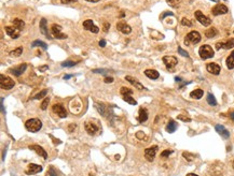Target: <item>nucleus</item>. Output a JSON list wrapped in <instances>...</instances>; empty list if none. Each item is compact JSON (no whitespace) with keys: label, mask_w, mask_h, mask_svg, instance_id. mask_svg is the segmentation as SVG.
<instances>
[{"label":"nucleus","mask_w":234,"mask_h":176,"mask_svg":"<svg viewBox=\"0 0 234 176\" xmlns=\"http://www.w3.org/2000/svg\"><path fill=\"white\" fill-rule=\"evenodd\" d=\"M25 128L30 132H38L42 128L41 120L38 118H30L25 123Z\"/></svg>","instance_id":"obj_1"},{"label":"nucleus","mask_w":234,"mask_h":176,"mask_svg":"<svg viewBox=\"0 0 234 176\" xmlns=\"http://www.w3.org/2000/svg\"><path fill=\"white\" fill-rule=\"evenodd\" d=\"M198 55H200V57L203 59V60H206V59H209V58H211V57H214L215 53H214V49L211 45L205 44V45H202L200 47V49H198Z\"/></svg>","instance_id":"obj_2"},{"label":"nucleus","mask_w":234,"mask_h":176,"mask_svg":"<svg viewBox=\"0 0 234 176\" xmlns=\"http://www.w3.org/2000/svg\"><path fill=\"white\" fill-rule=\"evenodd\" d=\"M84 127H85V131L90 135L97 134L100 130L99 125L97 124V121H94V120H88V121H85Z\"/></svg>","instance_id":"obj_3"},{"label":"nucleus","mask_w":234,"mask_h":176,"mask_svg":"<svg viewBox=\"0 0 234 176\" xmlns=\"http://www.w3.org/2000/svg\"><path fill=\"white\" fill-rule=\"evenodd\" d=\"M201 34L198 31L193 30L189 32L185 38V44L186 45H190V44H198L201 41Z\"/></svg>","instance_id":"obj_4"},{"label":"nucleus","mask_w":234,"mask_h":176,"mask_svg":"<svg viewBox=\"0 0 234 176\" xmlns=\"http://www.w3.org/2000/svg\"><path fill=\"white\" fill-rule=\"evenodd\" d=\"M0 85H1V88H2V89L10 90L14 87L15 83H14V81H13L11 77L1 74V75H0Z\"/></svg>","instance_id":"obj_5"},{"label":"nucleus","mask_w":234,"mask_h":176,"mask_svg":"<svg viewBox=\"0 0 234 176\" xmlns=\"http://www.w3.org/2000/svg\"><path fill=\"white\" fill-rule=\"evenodd\" d=\"M163 62H164L167 70H173L177 66L178 59L175 56H164L163 57Z\"/></svg>","instance_id":"obj_6"},{"label":"nucleus","mask_w":234,"mask_h":176,"mask_svg":"<svg viewBox=\"0 0 234 176\" xmlns=\"http://www.w3.org/2000/svg\"><path fill=\"white\" fill-rule=\"evenodd\" d=\"M51 30H52V33H53V36H54V38L59 39V40H64V39L67 38L66 34L62 32V26L57 25V24H53V25L51 26Z\"/></svg>","instance_id":"obj_7"},{"label":"nucleus","mask_w":234,"mask_h":176,"mask_svg":"<svg viewBox=\"0 0 234 176\" xmlns=\"http://www.w3.org/2000/svg\"><path fill=\"white\" fill-rule=\"evenodd\" d=\"M194 16H195V18L198 19V22H200L201 24L203 26H205V27H207V26H209L211 24V19L209 17H207L206 15H204L203 13L201 12V11H195V13H194Z\"/></svg>","instance_id":"obj_8"},{"label":"nucleus","mask_w":234,"mask_h":176,"mask_svg":"<svg viewBox=\"0 0 234 176\" xmlns=\"http://www.w3.org/2000/svg\"><path fill=\"white\" fill-rule=\"evenodd\" d=\"M52 111L55 113V114L61 118H65L67 117V111L64 107V105L61 104V103H56L52 106Z\"/></svg>","instance_id":"obj_9"},{"label":"nucleus","mask_w":234,"mask_h":176,"mask_svg":"<svg viewBox=\"0 0 234 176\" xmlns=\"http://www.w3.org/2000/svg\"><path fill=\"white\" fill-rule=\"evenodd\" d=\"M228 12H229V9L226 8L224 4H221V3H218V4H216L213 9H211V13H213V15H215V16L226 14Z\"/></svg>","instance_id":"obj_10"},{"label":"nucleus","mask_w":234,"mask_h":176,"mask_svg":"<svg viewBox=\"0 0 234 176\" xmlns=\"http://www.w3.org/2000/svg\"><path fill=\"white\" fill-rule=\"evenodd\" d=\"M158 146L154 145V146H151V147L149 148H146L145 149V157H146V159L149 162H152V161L154 160V157H155V154H157L158 151Z\"/></svg>","instance_id":"obj_11"},{"label":"nucleus","mask_w":234,"mask_h":176,"mask_svg":"<svg viewBox=\"0 0 234 176\" xmlns=\"http://www.w3.org/2000/svg\"><path fill=\"white\" fill-rule=\"evenodd\" d=\"M5 32H7V34H8L9 37H11L12 39H17L18 37H20V34H21V30L18 28H16V27L7 26V27H5Z\"/></svg>","instance_id":"obj_12"},{"label":"nucleus","mask_w":234,"mask_h":176,"mask_svg":"<svg viewBox=\"0 0 234 176\" xmlns=\"http://www.w3.org/2000/svg\"><path fill=\"white\" fill-rule=\"evenodd\" d=\"M83 27H84V29H86V30L91 31L93 33H97L99 31V28L97 26L94 25L92 19H86V21L83 22Z\"/></svg>","instance_id":"obj_13"},{"label":"nucleus","mask_w":234,"mask_h":176,"mask_svg":"<svg viewBox=\"0 0 234 176\" xmlns=\"http://www.w3.org/2000/svg\"><path fill=\"white\" fill-rule=\"evenodd\" d=\"M234 47V39H229L226 42H218L216 44V49H230Z\"/></svg>","instance_id":"obj_14"},{"label":"nucleus","mask_w":234,"mask_h":176,"mask_svg":"<svg viewBox=\"0 0 234 176\" xmlns=\"http://www.w3.org/2000/svg\"><path fill=\"white\" fill-rule=\"evenodd\" d=\"M117 29H118L119 31H121L122 33H124V34H129V33L132 32L131 26L127 25V24L123 21L119 22V23L117 24Z\"/></svg>","instance_id":"obj_15"},{"label":"nucleus","mask_w":234,"mask_h":176,"mask_svg":"<svg viewBox=\"0 0 234 176\" xmlns=\"http://www.w3.org/2000/svg\"><path fill=\"white\" fill-rule=\"evenodd\" d=\"M42 171V166H38V164H35V163H30L26 170V174L27 175H33V174H37L39 172Z\"/></svg>","instance_id":"obj_16"},{"label":"nucleus","mask_w":234,"mask_h":176,"mask_svg":"<svg viewBox=\"0 0 234 176\" xmlns=\"http://www.w3.org/2000/svg\"><path fill=\"white\" fill-rule=\"evenodd\" d=\"M206 69H207V71L209 72L211 74H214V75H218L219 73H220V71H221V68H220V66L217 64H208L207 66H206Z\"/></svg>","instance_id":"obj_17"},{"label":"nucleus","mask_w":234,"mask_h":176,"mask_svg":"<svg viewBox=\"0 0 234 176\" xmlns=\"http://www.w3.org/2000/svg\"><path fill=\"white\" fill-rule=\"evenodd\" d=\"M26 69H27V64H20V66L11 69V73H12L13 75H15V76H20V75H22V74L25 72Z\"/></svg>","instance_id":"obj_18"},{"label":"nucleus","mask_w":234,"mask_h":176,"mask_svg":"<svg viewBox=\"0 0 234 176\" xmlns=\"http://www.w3.org/2000/svg\"><path fill=\"white\" fill-rule=\"evenodd\" d=\"M40 31H41V33H43L46 38L50 39V40L53 38V37H51V34H50V32H49V29H48V27H46V19L45 18H41V21H40Z\"/></svg>","instance_id":"obj_19"},{"label":"nucleus","mask_w":234,"mask_h":176,"mask_svg":"<svg viewBox=\"0 0 234 176\" xmlns=\"http://www.w3.org/2000/svg\"><path fill=\"white\" fill-rule=\"evenodd\" d=\"M29 148H30L31 151H36V153L38 154L40 157H42L43 159L48 158V154H46V151H44L41 146H39V145H30V146H29Z\"/></svg>","instance_id":"obj_20"},{"label":"nucleus","mask_w":234,"mask_h":176,"mask_svg":"<svg viewBox=\"0 0 234 176\" xmlns=\"http://www.w3.org/2000/svg\"><path fill=\"white\" fill-rule=\"evenodd\" d=\"M125 79H126V81H127V82H129V83H131V84L133 85V86L136 87V88H137V89H138V90L146 89V88H145V87L142 86V85L140 84V83H139L136 79H134V77H133V76H131V75H126V76H125Z\"/></svg>","instance_id":"obj_21"},{"label":"nucleus","mask_w":234,"mask_h":176,"mask_svg":"<svg viewBox=\"0 0 234 176\" xmlns=\"http://www.w3.org/2000/svg\"><path fill=\"white\" fill-rule=\"evenodd\" d=\"M215 129H216L217 132H218L219 134L221 135V136H222L223 139H229L230 133H229V131L226 130V128L223 127V126H221V125H216Z\"/></svg>","instance_id":"obj_22"},{"label":"nucleus","mask_w":234,"mask_h":176,"mask_svg":"<svg viewBox=\"0 0 234 176\" xmlns=\"http://www.w3.org/2000/svg\"><path fill=\"white\" fill-rule=\"evenodd\" d=\"M148 119V111L145 107H140L139 109V115H138V121L139 123H145Z\"/></svg>","instance_id":"obj_23"},{"label":"nucleus","mask_w":234,"mask_h":176,"mask_svg":"<svg viewBox=\"0 0 234 176\" xmlns=\"http://www.w3.org/2000/svg\"><path fill=\"white\" fill-rule=\"evenodd\" d=\"M145 75H146L147 77H149L150 79H159L160 73L157 71V70L147 69L146 71H145Z\"/></svg>","instance_id":"obj_24"},{"label":"nucleus","mask_w":234,"mask_h":176,"mask_svg":"<svg viewBox=\"0 0 234 176\" xmlns=\"http://www.w3.org/2000/svg\"><path fill=\"white\" fill-rule=\"evenodd\" d=\"M226 67H228V69L232 70L234 68V51L228 56V58L226 60Z\"/></svg>","instance_id":"obj_25"},{"label":"nucleus","mask_w":234,"mask_h":176,"mask_svg":"<svg viewBox=\"0 0 234 176\" xmlns=\"http://www.w3.org/2000/svg\"><path fill=\"white\" fill-rule=\"evenodd\" d=\"M177 127H178L177 123H175L174 120H170V123L167 124V126H166V131L168 133L175 132L176 129H177Z\"/></svg>","instance_id":"obj_26"},{"label":"nucleus","mask_w":234,"mask_h":176,"mask_svg":"<svg viewBox=\"0 0 234 176\" xmlns=\"http://www.w3.org/2000/svg\"><path fill=\"white\" fill-rule=\"evenodd\" d=\"M203 94H204V91L202 89H194L193 91H191L190 97L192 99H201V98L203 97Z\"/></svg>","instance_id":"obj_27"},{"label":"nucleus","mask_w":234,"mask_h":176,"mask_svg":"<svg viewBox=\"0 0 234 176\" xmlns=\"http://www.w3.org/2000/svg\"><path fill=\"white\" fill-rule=\"evenodd\" d=\"M217 34H218V30H217L216 28H208L207 30L205 31V36L206 38H208V39H211L214 38V37H216Z\"/></svg>","instance_id":"obj_28"},{"label":"nucleus","mask_w":234,"mask_h":176,"mask_svg":"<svg viewBox=\"0 0 234 176\" xmlns=\"http://www.w3.org/2000/svg\"><path fill=\"white\" fill-rule=\"evenodd\" d=\"M12 24L14 25V27L18 28L20 30H22V29L24 28V26H25V23L23 22V19H20V18H15V19H13Z\"/></svg>","instance_id":"obj_29"},{"label":"nucleus","mask_w":234,"mask_h":176,"mask_svg":"<svg viewBox=\"0 0 234 176\" xmlns=\"http://www.w3.org/2000/svg\"><path fill=\"white\" fill-rule=\"evenodd\" d=\"M206 99H207V103H208L209 105H211V106H216L217 105V100H216V98L214 97L213 94H211V92L207 94Z\"/></svg>","instance_id":"obj_30"},{"label":"nucleus","mask_w":234,"mask_h":176,"mask_svg":"<svg viewBox=\"0 0 234 176\" xmlns=\"http://www.w3.org/2000/svg\"><path fill=\"white\" fill-rule=\"evenodd\" d=\"M36 46H40V47H42V49H44V51L48 49V45H46L43 41H40V40H36V41H33V43H31V47H36Z\"/></svg>","instance_id":"obj_31"},{"label":"nucleus","mask_w":234,"mask_h":176,"mask_svg":"<svg viewBox=\"0 0 234 176\" xmlns=\"http://www.w3.org/2000/svg\"><path fill=\"white\" fill-rule=\"evenodd\" d=\"M123 100H124V101H126L127 103H129L131 105H136L137 104L136 100L134 99L133 97H131V94H126V96H123Z\"/></svg>","instance_id":"obj_32"},{"label":"nucleus","mask_w":234,"mask_h":176,"mask_svg":"<svg viewBox=\"0 0 234 176\" xmlns=\"http://www.w3.org/2000/svg\"><path fill=\"white\" fill-rule=\"evenodd\" d=\"M95 109L98 111V113H100L103 116H105L106 115V107L104 104H98V103H95Z\"/></svg>","instance_id":"obj_33"},{"label":"nucleus","mask_w":234,"mask_h":176,"mask_svg":"<svg viewBox=\"0 0 234 176\" xmlns=\"http://www.w3.org/2000/svg\"><path fill=\"white\" fill-rule=\"evenodd\" d=\"M22 53H23V47H17L16 49L11 52L10 55L11 56H14V57H18V56H21Z\"/></svg>","instance_id":"obj_34"},{"label":"nucleus","mask_w":234,"mask_h":176,"mask_svg":"<svg viewBox=\"0 0 234 176\" xmlns=\"http://www.w3.org/2000/svg\"><path fill=\"white\" fill-rule=\"evenodd\" d=\"M180 1H181V0H166L167 4L170 5V7H172V8H176V7H178L179 3H180Z\"/></svg>","instance_id":"obj_35"},{"label":"nucleus","mask_w":234,"mask_h":176,"mask_svg":"<svg viewBox=\"0 0 234 176\" xmlns=\"http://www.w3.org/2000/svg\"><path fill=\"white\" fill-rule=\"evenodd\" d=\"M46 94H48V90L46 89H44V90H42L41 92H39V94H37L35 97L33 98V99H36V100H39V99H42L43 97H45L46 96Z\"/></svg>","instance_id":"obj_36"},{"label":"nucleus","mask_w":234,"mask_h":176,"mask_svg":"<svg viewBox=\"0 0 234 176\" xmlns=\"http://www.w3.org/2000/svg\"><path fill=\"white\" fill-rule=\"evenodd\" d=\"M77 64V62L72 61V60H66V61L62 62V67H66V68H70V67H73Z\"/></svg>","instance_id":"obj_37"},{"label":"nucleus","mask_w":234,"mask_h":176,"mask_svg":"<svg viewBox=\"0 0 234 176\" xmlns=\"http://www.w3.org/2000/svg\"><path fill=\"white\" fill-rule=\"evenodd\" d=\"M120 92H121V94H123V96H126V94H133V90L129 89V88H127V87H122L121 90H120Z\"/></svg>","instance_id":"obj_38"},{"label":"nucleus","mask_w":234,"mask_h":176,"mask_svg":"<svg viewBox=\"0 0 234 176\" xmlns=\"http://www.w3.org/2000/svg\"><path fill=\"white\" fill-rule=\"evenodd\" d=\"M49 102H50V98L46 97L45 99L43 100V102L41 103V110H46L48 109V105H49Z\"/></svg>","instance_id":"obj_39"},{"label":"nucleus","mask_w":234,"mask_h":176,"mask_svg":"<svg viewBox=\"0 0 234 176\" xmlns=\"http://www.w3.org/2000/svg\"><path fill=\"white\" fill-rule=\"evenodd\" d=\"M181 25H183V26H188V27H191V26H192L193 24H192V22H191V21H189L188 18L183 17V19H181Z\"/></svg>","instance_id":"obj_40"},{"label":"nucleus","mask_w":234,"mask_h":176,"mask_svg":"<svg viewBox=\"0 0 234 176\" xmlns=\"http://www.w3.org/2000/svg\"><path fill=\"white\" fill-rule=\"evenodd\" d=\"M173 154V151H170V149H166V151H162V154H161V157L162 158H167V157H170V155Z\"/></svg>","instance_id":"obj_41"},{"label":"nucleus","mask_w":234,"mask_h":176,"mask_svg":"<svg viewBox=\"0 0 234 176\" xmlns=\"http://www.w3.org/2000/svg\"><path fill=\"white\" fill-rule=\"evenodd\" d=\"M183 156L185 157V159H187L188 161H192L193 159H194V156L191 155V154H189V153H186V151L183 154Z\"/></svg>","instance_id":"obj_42"},{"label":"nucleus","mask_w":234,"mask_h":176,"mask_svg":"<svg viewBox=\"0 0 234 176\" xmlns=\"http://www.w3.org/2000/svg\"><path fill=\"white\" fill-rule=\"evenodd\" d=\"M48 176H58V175H57V172L55 171V169L51 166L50 170L48 171Z\"/></svg>","instance_id":"obj_43"},{"label":"nucleus","mask_w":234,"mask_h":176,"mask_svg":"<svg viewBox=\"0 0 234 176\" xmlns=\"http://www.w3.org/2000/svg\"><path fill=\"white\" fill-rule=\"evenodd\" d=\"M92 72H94V73L106 74V73H108V70H105V69H94V70H92Z\"/></svg>","instance_id":"obj_44"},{"label":"nucleus","mask_w":234,"mask_h":176,"mask_svg":"<svg viewBox=\"0 0 234 176\" xmlns=\"http://www.w3.org/2000/svg\"><path fill=\"white\" fill-rule=\"evenodd\" d=\"M178 53H179L180 55H181V56H183V57H189V54L187 53V52H186V51H183V49H181L180 46H179V47H178Z\"/></svg>","instance_id":"obj_45"},{"label":"nucleus","mask_w":234,"mask_h":176,"mask_svg":"<svg viewBox=\"0 0 234 176\" xmlns=\"http://www.w3.org/2000/svg\"><path fill=\"white\" fill-rule=\"evenodd\" d=\"M178 119H180V120H183V121H191V118H189V117H185V116H183V115H179L178 116Z\"/></svg>","instance_id":"obj_46"},{"label":"nucleus","mask_w":234,"mask_h":176,"mask_svg":"<svg viewBox=\"0 0 234 176\" xmlns=\"http://www.w3.org/2000/svg\"><path fill=\"white\" fill-rule=\"evenodd\" d=\"M78 0H62V3L64 4H68V3H73V2H77Z\"/></svg>","instance_id":"obj_47"},{"label":"nucleus","mask_w":234,"mask_h":176,"mask_svg":"<svg viewBox=\"0 0 234 176\" xmlns=\"http://www.w3.org/2000/svg\"><path fill=\"white\" fill-rule=\"evenodd\" d=\"M109 28H110V24H109V23H104V29H103V30L105 31V32H107Z\"/></svg>","instance_id":"obj_48"},{"label":"nucleus","mask_w":234,"mask_h":176,"mask_svg":"<svg viewBox=\"0 0 234 176\" xmlns=\"http://www.w3.org/2000/svg\"><path fill=\"white\" fill-rule=\"evenodd\" d=\"M1 112H2V114L5 115V106H3V98H1Z\"/></svg>","instance_id":"obj_49"},{"label":"nucleus","mask_w":234,"mask_h":176,"mask_svg":"<svg viewBox=\"0 0 234 176\" xmlns=\"http://www.w3.org/2000/svg\"><path fill=\"white\" fill-rule=\"evenodd\" d=\"M104 82H105V83H112L113 82V79H112V77H105Z\"/></svg>","instance_id":"obj_50"},{"label":"nucleus","mask_w":234,"mask_h":176,"mask_svg":"<svg viewBox=\"0 0 234 176\" xmlns=\"http://www.w3.org/2000/svg\"><path fill=\"white\" fill-rule=\"evenodd\" d=\"M168 15L173 16V15H174V14H173L172 12H166V13H164V14H163L162 16H161V18H162V19H163V18H165V16H168Z\"/></svg>","instance_id":"obj_51"},{"label":"nucleus","mask_w":234,"mask_h":176,"mask_svg":"<svg viewBox=\"0 0 234 176\" xmlns=\"http://www.w3.org/2000/svg\"><path fill=\"white\" fill-rule=\"evenodd\" d=\"M99 46H100V47H105V46H106V41H105V40H100V41H99Z\"/></svg>","instance_id":"obj_52"},{"label":"nucleus","mask_w":234,"mask_h":176,"mask_svg":"<svg viewBox=\"0 0 234 176\" xmlns=\"http://www.w3.org/2000/svg\"><path fill=\"white\" fill-rule=\"evenodd\" d=\"M48 69H49V67H48V66L39 67V70H40V71H44V70H48Z\"/></svg>","instance_id":"obj_53"},{"label":"nucleus","mask_w":234,"mask_h":176,"mask_svg":"<svg viewBox=\"0 0 234 176\" xmlns=\"http://www.w3.org/2000/svg\"><path fill=\"white\" fill-rule=\"evenodd\" d=\"M73 129H76V125H70L69 126V131H70V132H72V131H73Z\"/></svg>","instance_id":"obj_54"},{"label":"nucleus","mask_w":234,"mask_h":176,"mask_svg":"<svg viewBox=\"0 0 234 176\" xmlns=\"http://www.w3.org/2000/svg\"><path fill=\"white\" fill-rule=\"evenodd\" d=\"M73 75H71V74H67V75H65L64 76V79H70V77H72Z\"/></svg>","instance_id":"obj_55"},{"label":"nucleus","mask_w":234,"mask_h":176,"mask_svg":"<svg viewBox=\"0 0 234 176\" xmlns=\"http://www.w3.org/2000/svg\"><path fill=\"white\" fill-rule=\"evenodd\" d=\"M86 1H89V2L95 3V2H98V1H100V0H86Z\"/></svg>","instance_id":"obj_56"},{"label":"nucleus","mask_w":234,"mask_h":176,"mask_svg":"<svg viewBox=\"0 0 234 176\" xmlns=\"http://www.w3.org/2000/svg\"><path fill=\"white\" fill-rule=\"evenodd\" d=\"M175 81H176V82H181L183 79H180V77H175Z\"/></svg>","instance_id":"obj_57"},{"label":"nucleus","mask_w":234,"mask_h":176,"mask_svg":"<svg viewBox=\"0 0 234 176\" xmlns=\"http://www.w3.org/2000/svg\"><path fill=\"white\" fill-rule=\"evenodd\" d=\"M186 176H198L196 174H193V173H190V174H187Z\"/></svg>","instance_id":"obj_58"},{"label":"nucleus","mask_w":234,"mask_h":176,"mask_svg":"<svg viewBox=\"0 0 234 176\" xmlns=\"http://www.w3.org/2000/svg\"><path fill=\"white\" fill-rule=\"evenodd\" d=\"M230 116H231V118H232V119L234 120V112H232L231 114H230Z\"/></svg>","instance_id":"obj_59"},{"label":"nucleus","mask_w":234,"mask_h":176,"mask_svg":"<svg viewBox=\"0 0 234 176\" xmlns=\"http://www.w3.org/2000/svg\"><path fill=\"white\" fill-rule=\"evenodd\" d=\"M233 169H234V161H233Z\"/></svg>","instance_id":"obj_60"}]
</instances>
